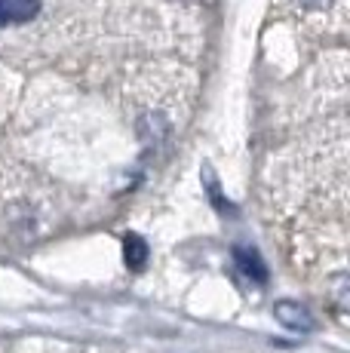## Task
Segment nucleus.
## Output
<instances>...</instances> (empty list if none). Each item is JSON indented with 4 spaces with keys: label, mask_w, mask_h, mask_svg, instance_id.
<instances>
[{
    "label": "nucleus",
    "mask_w": 350,
    "mask_h": 353,
    "mask_svg": "<svg viewBox=\"0 0 350 353\" xmlns=\"http://www.w3.org/2000/svg\"><path fill=\"white\" fill-rule=\"evenodd\" d=\"M40 12V0H0V28L31 22Z\"/></svg>",
    "instance_id": "obj_1"
},
{
    "label": "nucleus",
    "mask_w": 350,
    "mask_h": 353,
    "mask_svg": "<svg viewBox=\"0 0 350 353\" xmlns=\"http://www.w3.org/2000/svg\"><path fill=\"white\" fill-rule=\"evenodd\" d=\"M274 314H277V320L292 332H311L313 329V316L307 314V307H301L298 301H277Z\"/></svg>",
    "instance_id": "obj_2"
},
{
    "label": "nucleus",
    "mask_w": 350,
    "mask_h": 353,
    "mask_svg": "<svg viewBox=\"0 0 350 353\" xmlns=\"http://www.w3.org/2000/svg\"><path fill=\"white\" fill-rule=\"evenodd\" d=\"M234 261H237V268L243 270L249 280H255V283H265L267 280V268H265V261H261V255L255 252V249L237 246V249H234Z\"/></svg>",
    "instance_id": "obj_3"
},
{
    "label": "nucleus",
    "mask_w": 350,
    "mask_h": 353,
    "mask_svg": "<svg viewBox=\"0 0 350 353\" xmlns=\"http://www.w3.org/2000/svg\"><path fill=\"white\" fill-rule=\"evenodd\" d=\"M123 258L132 270H141L147 261V243L141 240L138 234H126L123 236Z\"/></svg>",
    "instance_id": "obj_4"
},
{
    "label": "nucleus",
    "mask_w": 350,
    "mask_h": 353,
    "mask_svg": "<svg viewBox=\"0 0 350 353\" xmlns=\"http://www.w3.org/2000/svg\"><path fill=\"white\" fill-rule=\"evenodd\" d=\"M301 3H305V6H326L329 0H301Z\"/></svg>",
    "instance_id": "obj_5"
}]
</instances>
